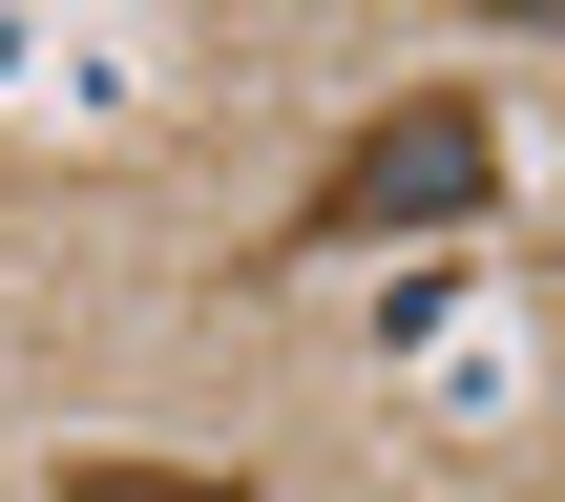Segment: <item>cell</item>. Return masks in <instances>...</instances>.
Instances as JSON below:
<instances>
[{"label":"cell","instance_id":"6da1fadb","mask_svg":"<svg viewBox=\"0 0 565 502\" xmlns=\"http://www.w3.org/2000/svg\"><path fill=\"white\" fill-rule=\"evenodd\" d=\"M482 210H503V105H482V84H398V105H356V126L315 147V189L273 210V252H252V273L398 252V231H482Z\"/></svg>","mask_w":565,"mask_h":502},{"label":"cell","instance_id":"7a4b0ae2","mask_svg":"<svg viewBox=\"0 0 565 502\" xmlns=\"http://www.w3.org/2000/svg\"><path fill=\"white\" fill-rule=\"evenodd\" d=\"M42 502H252V482H210V461H126V440H84Z\"/></svg>","mask_w":565,"mask_h":502}]
</instances>
